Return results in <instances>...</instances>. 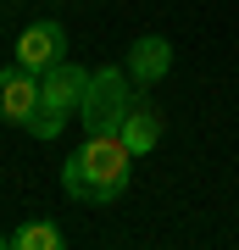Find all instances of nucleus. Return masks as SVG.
<instances>
[{"instance_id": "f257e3e1", "label": "nucleus", "mask_w": 239, "mask_h": 250, "mask_svg": "<svg viewBox=\"0 0 239 250\" xmlns=\"http://www.w3.org/2000/svg\"><path fill=\"white\" fill-rule=\"evenodd\" d=\"M133 150L123 134H84V145L62 161V189L72 200H117L128 189Z\"/></svg>"}, {"instance_id": "f03ea898", "label": "nucleus", "mask_w": 239, "mask_h": 250, "mask_svg": "<svg viewBox=\"0 0 239 250\" xmlns=\"http://www.w3.org/2000/svg\"><path fill=\"white\" fill-rule=\"evenodd\" d=\"M128 106H133L128 67H95L89 89H84V106H78V123H84V134H117Z\"/></svg>"}, {"instance_id": "7ed1b4c3", "label": "nucleus", "mask_w": 239, "mask_h": 250, "mask_svg": "<svg viewBox=\"0 0 239 250\" xmlns=\"http://www.w3.org/2000/svg\"><path fill=\"white\" fill-rule=\"evenodd\" d=\"M34 106H39V72H28L22 62L0 67V123H11V128H28Z\"/></svg>"}, {"instance_id": "20e7f679", "label": "nucleus", "mask_w": 239, "mask_h": 250, "mask_svg": "<svg viewBox=\"0 0 239 250\" xmlns=\"http://www.w3.org/2000/svg\"><path fill=\"white\" fill-rule=\"evenodd\" d=\"M17 62L28 72H44V67L67 62V28L62 22H28L17 34Z\"/></svg>"}, {"instance_id": "39448f33", "label": "nucleus", "mask_w": 239, "mask_h": 250, "mask_svg": "<svg viewBox=\"0 0 239 250\" xmlns=\"http://www.w3.org/2000/svg\"><path fill=\"white\" fill-rule=\"evenodd\" d=\"M84 89H89V67L56 62V67H44V72H39V100H44V106H56V111H67V117H78Z\"/></svg>"}, {"instance_id": "423d86ee", "label": "nucleus", "mask_w": 239, "mask_h": 250, "mask_svg": "<svg viewBox=\"0 0 239 250\" xmlns=\"http://www.w3.org/2000/svg\"><path fill=\"white\" fill-rule=\"evenodd\" d=\"M173 72V45L161 34H145V39H133V50H128V78L133 83H161Z\"/></svg>"}, {"instance_id": "0eeeda50", "label": "nucleus", "mask_w": 239, "mask_h": 250, "mask_svg": "<svg viewBox=\"0 0 239 250\" xmlns=\"http://www.w3.org/2000/svg\"><path fill=\"white\" fill-rule=\"evenodd\" d=\"M123 145L133 156H145V150H156L161 145V111H156V100H133V106L123 111Z\"/></svg>"}, {"instance_id": "6e6552de", "label": "nucleus", "mask_w": 239, "mask_h": 250, "mask_svg": "<svg viewBox=\"0 0 239 250\" xmlns=\"http://www.w3.org/2000/svg\"><path fill=\"white\" fill-rule=\"evenodd\" d=\"M11 250H62V228L56 223H22L11 233Z\"/></svg>"}, {"instance_id": "1a4fd4ad", "label": "nucleus", "mask_w": 239, "mask_h": 250, "mask_svg": "<svg viewBox=\"0 0 239 250\" xmlns=\"http://www.w3.org/2000/svg\"><path fill=\"white\" fill-rule=\"evenodd\" d=\"M62 128H67V111H56V106H44V100H39L34 117H28V134H34V139H56Z\"/></svg>"}, {"instance_id": "9d476101", "label": "nucleus", "mask_w": 239, "mask_h": 250, "mask_svg": "<svg viewBox=\"0 0 239 250\" xmlns=\"http://www.w3.org/2000/svg\"><path fill=\"white\" fill-rule=\"evenodd\" d=\"M6 245H11V239H0V250H6Z\"/></svg>"}]
</instances>
